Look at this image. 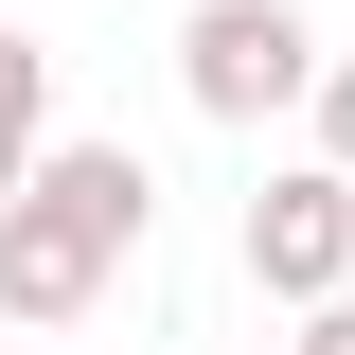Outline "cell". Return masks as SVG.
<instances>
[{"instance_id": "cell-1", "label": "cell", "mask_w": 355, "mask_h": 355, "mask_svg": "<svg viewBox=\"0 0 355 355\" xmlns=\"http://www.w3.org/2000/svg\"><path fill=\"white\" fill-rule=\"evenodd\" d=\"M125 231H142V160H125V142H71V160L36 178V214L0 231V302H18V320H71Z\"/></svg>"}, {"instance_id": "cell-2", "label": "cell", "mask_w": 355, "mask_h": 355, "mask_svg": "<svg viewBox=\"0 0 355 355\" xmlns=\"http://www.w3.org/2000/svg\"><path fill=\"white\" fill-rule=\"evenodd\" d=\"M266 89H302V18L284 0H214L196 18V107H266Z\"/></svg>"}, {"instance_id": "cell-3", "label": "cell", "mask_w": 355, "mask_h": 355, "mask_svg": "<svg viewBox=\"0 0 355 355\" xmlns=\"http://www.w3.org/2000/svg\"><path fill=\"white\" fill-rule=\"evenodd\" d=\"M338 249H355V214H338V178H302V196H266V214H249V266H266V284H320Z\"/></svg>"}, {"instance_id": "cell-4", "label": "cell", "mask_w": 355, "mask_h": 355, "mask_svg": "<svg viewBox=\"0 0 355 355\" xmlns=\"http://www.w3.org/2000/svg\"><path fill=\"white\" fill-rule=\"evenodd\" d=\"M18 142H36V36H0V178H18Z\"/></svg>"}, {"instance_id": "cell-5", "label": "cell", "mask_w": 355, "mask_h": 355, "mask_svg": "<svg viewBox=\"0 0 355 355\" xmlns=\"http://www.w3.org/2000/svg\"><path fill=\"white\" fill-rule=\"evenodd\" d=\"M320 355H355V320H320Z\"/></svg>"}, {"instance_id": "cell-6", "label": "cell", "mask_w": 355, "mask_h": 355, "mask_svg": "<svg viewBox=\"0 0 355 355\" xmlns=\"http://www.w3.org/2000/svg\"><path fill=\"white\" fill-rule=\"evenodd\" d=\"M338 142H355V71H338Z\"/></svg>"}]
</instances>
